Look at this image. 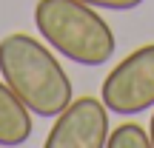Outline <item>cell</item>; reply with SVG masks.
<instances>
[{"label":"cell","mask_w":154,"mask_h":148,"mask_svg":"<svg viewBox=\"0 0 154 148\" xmlns=\"http://www.w3.org/2000/svg\"><path fill=\"white\" fill-rule=\"evenodd\" d=\"M0 74L37 117H57L72 103V80L49 46L14 32L0 40Z\"/></svg>","instance_id":"obj_1"},{"label":"cell","mask_w":154,"mask_h":148,"mask_svg":"<svg viewBox=\"0 0 154 148\" xmlns=\"http://www.w3.org/2000/svg\"><path fill=\"white\" fill-rule=\"evenodd\" d=\"M34 26L51 49L77 66H103L117 49L111 26L83 0H37Z\"/></svg>","instance_id":"obj_2"},{"label":"cell","mask_w":154,"mask_h":148,"mask_svg":"<svg viewBox=\"0 0 154 148\" xmlns=\"http://www.w3.org/2000/svg\"><path fill=\"white\" fill-rule=\"evenodd\" d=\"M100 100L111 114L131 117L154 108V43L134 49L103 80Z\"/></svg>","instance_id":"obj_3"},{"label":"cell","mask_w":154,"mask_h":148,"mask_svg":"<svg viewBox=\"0 0 154 148\" xmlns=\"http://www.w3.org/2000/svg\"><path fill=\"white\" fill-rule=\"evenodd\" d=\"M109 140V108L97 97H77L54 117L46 148H103Z\"/></svg>","instance_id":"obj_4"},{"label":"cell","mask_w":154,"mask_h":148,"mask_svg":"<svg viewBox=\"0 0 154 148\" xmlns=\"http://www.w3.org/2000/svg\"><path fill=\"white\" fill-rule=\"evenodd\" d=\"M32 137V111L29 105L0 80V145H23Z\"/></svg>","instance_id":"obj_5"},{"label":"cell","mask_w":154,"mask_h":148,"mask_svg":"<svg viewBox=\"0 0 154 148\" xmlns=\"http://www.w3.org/2000/svg\"><path fill=\"white\" fill-rule=\"evenodd\" d=\"M109 148H151V137L143 125L137 122H123L114 131H109V140H106Z\"/></svg>","instance_id":"obj_6"},{"label":"cell","mask_w":154,"mask_h":148,"mask_svg":"<svg viewBox=\"0 0 154 148\" xmlns=\"http://www.w3.org/2000/svg\"><path fill=\"white\" fill-rule=\"evenodd\" d=\"M83 3L94 6V9H111V11H128V9H137L143 0H83Z\"/></svg>","instance_id":"obj_7"},{"label":"cell","mask_w":154,"mask_h":148,"mask_svg":"<svg viewBox=\"0 0 154 148\" xmlns=\"http://www.w3.org/2000/svg\"><path fill=\"white\" fill-rule=\"evenodd\" d=\"M149 137H151V148H154V114H151V125H149Z\"/></svg>","instance_id":"obj_8"}]
</instances>
